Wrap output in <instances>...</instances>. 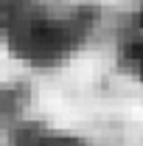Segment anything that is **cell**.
<instances>
[{
    "instance_id": "1",
    "label": "cell",
    "mask_w": 143,
    "mask_h": 146,
    "mask_svg": "<svg viewBox=\"0 0 143 146\" xmlns=\"http://www.w3.org/2000/svg\"><path fill=\"white\" fill-rule=\"evenodd\" d=\"M98 25L90 3L56 0H3V31L9 51L36 68L68 62Z\"/></svg>"
},
{
    "instance_id": "2",
    "label": "cell",
    "mask_w": 143,
    "mask_h": 146,
    "mask_svg": "<svg viewBox=\"0 0 143 146\" xmlns=\"http://www.w3.org/2000/svg\"><path fill=\"white\" fill-rule=\"evenodd\" d=\"M118 62L129 76L143 82V11L132 14L121 31L118 42Z\"/></svg>"
},
{
    "instance_id": "3",
    "label": "cell",
    "mask_w": 143,
    "mask_h": 146,
    "mask_svg": "<svg viewBox=\"0 0 143 146\" xmlns=\"http://www.w3.org/2000/svg\"><path fill=\"white\" fill-rule=\"evenodd\" d=\"M17 146H87V143H81L73 135H59V132H51V129L25 124L17 132Z\"/></svg>"
}]
</instances>
